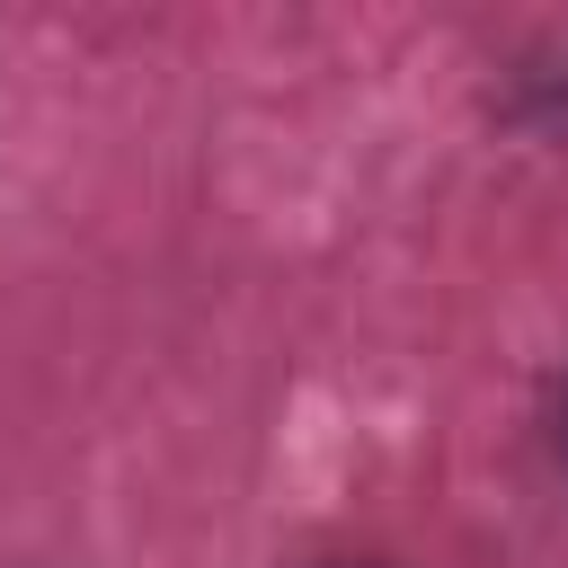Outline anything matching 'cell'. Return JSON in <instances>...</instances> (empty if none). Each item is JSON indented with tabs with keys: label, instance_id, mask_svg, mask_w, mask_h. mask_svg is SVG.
<instances>
[{
	"label": "cell",
	"instance_id": "1",
	"mask_svg": "<svg viewBox=\"0 0 568 568\" xmlns=\"http://www.w3.org/2000/svg\"><path fill=\"white\" fill-rule=\"evenodd\" d=\"M559 444H568V408H559Z\"/></svg>",
	"mask_w": 568,
	"mask_h": 568
}]
</instances>
